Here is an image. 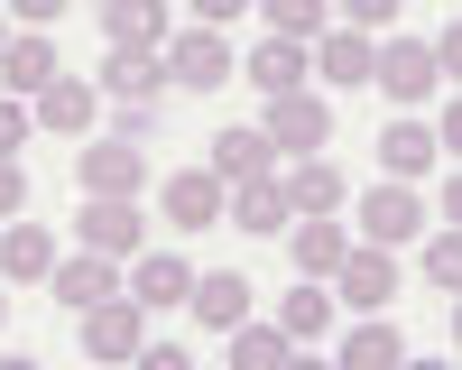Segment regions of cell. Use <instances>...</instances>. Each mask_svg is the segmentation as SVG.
Returning a JSON list of instances; mask_svg holds the SVG:
<instances>
[{"label": "cell", "mask_w": 462, "mask_h": 370, "mask_svg": "<svg viewBox=\"0 0 462 370\" xmlns=\"http://www.w3.org/2000/svg\"><path fill=\"white\" fill-rule=\"evenodd\" d=\"M167 84H176V74H167L158 47H111V65H102V93H111V102H130V111H158Z\"/></svg>", "instance_id": "obj_4"}, {"label": "cell", "mask_w": 462, "mask_h": 370, "mask_svg": "<svg viewBox=\"0 0 462 370\" xmlns=\"http://www.w3.org/2000/svg\"><path fill=\"white\" fill-rule=\"evenodd\" d=\"M185 287H195V269H185L176 250H139V278H130V296H139L148 315H158V306H185Z\"/></svg>", "instance_id": "obj_20"}, {"label": "cell", "mask_w": 462, "mask_h": 370, "mask_svg": "<svg viewBox=\"0 0 462 370\" xmlns=\"http://www.w3.org/2000/svg\"><path fill=\"white\" fill-rule=\"evenodd\" d=\"M268 167H278L268 130H222V139H213V176H222V185H250V176H268Z\"/></svg>", "instance_id": "obj_21"}, {"label": "cell", "mask_w": 462, "mask_h": 370, "mask_svg": "<svg viewBox=\"0 0 462 370\" xmlns=\"http://www.w3.org/2000/svg\"><path fill=\"white\" fill-rule=\"evenodd\" d=\"M10 10H19L28 28H47V19H65V10H74V0H10Z\"/></svg>", "instance_id": "obj_34"}, {"label": "cell", "mask_w": 462, "mask_h": 370, "mask_svg": "<svg viewBox=\"0 0 462 370\" xmlns=\"http://www.w3.org/2000/svg\"><path fill=\"white\" fill-rule=\"evenodd\" d=\"M305 65H315L324 84H370V37L361 28H324L315 47H305Z\"/></svg>", "instance_id": "obj_17"}, {"label": "cell", "mask_w": 462, "mask_h": 370, "mask_svg": "<svg viewBox=\"0 0 462 370\" xmlns=\"http://www.w3.org/2000/svg\"><path fill=\"white\" fill-rule=\"evenodd\" d=\"M56 269V241L37 232V222H0V278H28V287H47Z\"/></svg>", "instance_id": "obj_19"}, {"label": "cell", "mask_w": 462, "mask_h": 370, "mask_svg": "<svg viewBox=\"0 0 462 370\" xmlns=\"http://www.w3.org/2000/svg\"><path fill=\"white\" fill-rule=\"evenodd\" d=\"M37 121L65 130V139H84V130L102 121V84H74V74H56V84L37 93Z\"/></svg>", "instance_id": "obj_15"}, {"label": "cell", "mask_w": 462, "mask_h": 370, "mask_svg": "<svg viewBox=\"0 0 462 370\" xmlns=\"http://www.w3.org/2000/svg\"><path fill=\"white\" fill-rule=\"evenodd\" d=\"M56 74H65V65H56V47H47V37H37V28H28V37H10V47H0V93L37 102V93L56 84Z\"/></svg>", "instance_id": "obj_12"}, {"label": "cell", "mask_w": 462, "mask_h": 370, "mask_svg": "<svg viewBox=\"0 0 462 370\" xmlns=\"http://www.w3.org/2000/svg\"><path fill=\"white\" fill-rule=\"evenodd\" d=\"M148 185V148L139 139H93L84 148V195H139Z\"/></svg>", "instance_id": "obj_9"}, {"label": "cell", "mask_w": 462, "mask_h": 370, "mask_svg": "<svg viewBox=\"0 0 462 370\" xmlns=\"http://www.w3.org/2000/svg\"><path fill=\"white\" fill-rule=\"evenodd\" d=\"M389 361H407V333L379 324V315H361V333L342 343V370H389Z\"/></svg>", "instance_id": "obj_24"}, {"label": "cell", "mask_w": 462, "mask_h": 370, "mask_svg": "<svg viewBox=\"0 0 462 370\" xmlns=\"http://www.w3.org/2000/svg\"><path fill=\"white\" fill-rule=\"evenodd\" d=\"M19 204H28V176H19V167H10V158H0V222H10V213H19Z\"/></svg>", "instance_id": "obj_33"}, {"label": "cell", "mask_w": 462, "mask_h": 370, "mask_svg": "<svg viewBox=\"0 0 462 370\" xmlns=\"http://www.w3.org/2000/svg\"><path fill=\"white\" fill-rule=\"evenodd\" d=\"M268 148H296V158H315V148L333 139V102L324 93H268Z\"/></svg>", "instance_id": "obj_2"}, {"label": "cell", "mask_w": 462, "mask_h": 370, "mask_svg": "<svg viewBox=\"0 0 462 370\" xmlns=\"http://www.w3.org/2000/svg\"><path fill=\"white\" fill-rule=\"evenodd\" d=\"M305 74H315V65H305V37H268V47L241 65V84H259V93H305Z\"/></svg>", "instance_id": "obj_18"}, {"label": "cell", "mask_w": 462, "mask_h": 370, "mask_svg": "<svg viewBox=\"0 0 462 370\" xmlns=\"http://www.w3.org/2000/svg\"><path fill=\"white\" fill-rule=\"evenodd\" d=\"M259 10H268V37H305V47H315L333 0H259Z\"/></svg>", "instance_id": "obj_28"}, {"label": "cell", "mask_w": 462, "mask_h": 370, "mask_svg": "<svg viewBox=\"0 0 462 370\" xmlns=\"http://www.w3.org/2000/svg\"><path fill=\"white\" fill-rule=\"evenodd\" d=\"M185 306H195L204 333H231V324L250 315V278H241V269H204L195 287H185Z\"/></svg>", "instance_id": "obj_11"}, {"label": "cell", "mask_w": 462, "mask_h": 370, "mask_svg": "<svg viewBox=\"0 0 462 370\" xmlns=\"http://www.w3.org/2000/svg\"><path fill=\"white\" fill-rule=\"evenodd\" d=\"M426 278H435V287H444V296H453V287H462V241H453V222H444V241H435V250H426Z\"/></svg>", "instance_id": "obj_29"}, {"label": "cell", "mask_w": 462, "mask_h": 370, "mask_svg": "<svg viewBox=\"0 0 462 370\" xmlns=\"http://www.w3.org/2000/svg\"><path fill=\"white\" fill-rule=\"evenodd\" d=\"M74 232H84V250H102V259H130V250H148V213L130 195H93L74 213Z\"/></svg>", "instance_id": "obj_3"}, {"label": "cell", "mask_w": 462, "mask_h": 370, "mask_svg": "<svg viewBox=\"0 0 462 370\" xmlns=\"http://www.w3.org/2000/svg\"><path fill=\"white\" fill-rule=\"evenodd\" d=\"M158 213L176 222V232H213V222H222V176H213V167L167 176V185H158Z\"/></svg>", "instance_id": "obj_7"}, {"label": "cell", "mask_w": 462, "mask_h": 370, "mask_svg": "<svg viewBox=\"0 0 462 370\" xmlns=\"http://www.w3.org/2000/svg\"><path fill=\"white\" fill-rule=\"evenodd\" d=\"M28 121H37V111H28V102H19V93H0V158H10V148H19V139H28Z\"/></svg>", "instance_id": "obj_30"}, {"label": "cell", "mask_w": 462, "mask_h": 370, "mask_svg": "<svg viewBox=\"0 0 462 370\" xmlns=\"http://www.w3.org/2000/svg\"><path fill=\"white\" fill-rule=\"evenodd\" d=\"M84 352L93 361H139L148 352V306H139V296H102V306H84Z\"/></svg>", "instance_id": "obj_1"}, {"label": "cell", "mask_w": 462, "mask_h": 370, "mask_svg": "<svg viewBox=\"0 0 462 370\" xmlns=\"http://www.w3.org/2000/svg\"><path fill=\"white\" fill-rule=\"evenodd\" d=\"M333 204H342V167L296 158V176H287V213H333Z\"/></svg>", "instance_id": "obj_25"}, {"label": "cell", "mask_w": 462, "mask_h": 370, "mask_svg": "<svg viewBox=\"0 0 462 370\" xmlns=\"http://www.w3.org/2000/svg\"><path fill=\"white\" fill-rule=\"evenodd\" d=\"M47 296H65V315H84V306H102V296H121V278H111L102 250H74V259L47 269Z\"/></svg>", "instance_id": "obj_10"}, {"label": "cell", "mask_w": 462, "mask_h": 370, "mask_svg": "<svg viewBox=\"0 0 462 370\" xmlns=\"http://www.w3.org/2000/svg\"><path fill=\"white\" fill-rule=\"evenodd\" d=\"M361 222H370V241H407L416 222H426V204H416L407 176H389V185H370V195H361Z\"/></svg>", "instance_id": "obj_16"}, {"label": "cell", "mask_w": 462, "mask_h": 370, "mask_svg": "<svg viewBox=\"0 0 462 370\" xmlns=\"http://www.w3.org/2000/svg\"><path fill=\"white\" fill-rule=\"evenodd\" d=\"M435 158H444V148H435V130H426V121H398L389 139H379V167H389V176H426Z\"/></svg>", "instance_id": "obj_23"}, {"label": "cell", "mask_w": 462, "mask_h": 370, "mask_svg": "<svg viewBox=\"0 0 462 370\" xmlns=\"http://www.w3.org/2000/svg\"><path fill=\"white\" fill-rule=\"evenodd\" d=\"M370 84L389 93V102H426L444 74H435V56L416 47V37H398V47H379V56H370Z\"/></svg>", "instance_id": "obj_8"}, {"label": "cell", "mask_w": 462, "mask_h": 370, "mask_svg": "<svg viewBox=\"0 0 462 370\" xmlns=\"http://www.w3.org/2000/svg\"><path fill=\"white\" fill-rule=\"evenodd\" d=\"M167 28H176L167 0H102V37L111 47H167Z\"/></svg>", "instance_id": "obj_13"}, {"label": "cell", "mask_w": 462, "mask_h": 370, "mask_svg": "<svg viewBox=\"0 0 462 370\" xmlns=\"http://www.w3.org/2000/svg\"><path fill=\"white\" fill-rule=\"evenodd\" d=\"M0 47H10V28H0Z\"/></svg>", "instance_id": "obj_35"}, {"label": "cell", "mask_w": 462, "mask_h": 370, "mask_svg": "<svg viewBox=\"0 0 462 370\" xmlns=\"http://www.w3.org/2000/svg\"><path fill=\"white\" fill-rule=\"evenodd\" d=\"M222 195H231V204H222V222H241V232H287V222H296V213H287V185H278V176L222 185Z\"/></svg>", "instance_id": "obj_14"}, {"label": "cell", "mask_w": 462, "mask_h": 370, "mask_svg": "<svg viewBox=\"0 0 462 370\" xmlns=\"http://www.w3.org/2000/svg\"><path fill=\"white\" fill-rule=\"evenodd\" d=\"M167 74H176V84H195V93L241 84V65H231V47H222V28H185L176 47H167Z\"/></svg>", "instance_id": "obj_5"}, {"label": "cell", "mask_w": 462, "mask_h": 370, "mask_svg": "<svg viewBox=\"0 0 462 370\" xmlns=\"http://www.w3.org/2000/svg\"><path fill=\"white\" fill-rule=\"evenodd\" d=\"M324 324H333V296H315V287H287L278 296V333H287V343H315Z\"/></svg>", "instance_id": "obj_26"}, {"label": "cell", "mask_w": 462, "mask_h": 370, "mask_svg": "<svg viewBox=\"0 0 462 370\" xmlns=\"http://www.w3.org/2000/svg\"><path fill=\"white\" fill-rule=\"evenodd\" d=\"M333 278H342V306L379 315V306L398 296V259H389V241H370V250H342V259H333Z\"/></svg>", "instance_id": "obj_6"}, {"label": "cell", "mask_w": 462, "mask_h": 370, "mask_svg": "<svg viewBox=\"0 0 462 370\" xmlns=\"http://www.w3.org/2000/svg\"><path fill=\"white\" fill-rule=\"evenodd\" d=\"M333 10H342V19H352L361 37H370V28H389V19H398V0H333Z\"/></svg>", "instance_id": "obj_31"}, {"label": "cell", "mask_w": 462, "mask_h": 370, "mask_svg": "<svg viewBox=\"0 0 462 370\" xmlns=\"http://www.w3.org/2000/svg\"><path fill=\"white\" fill-rule=\"evenodd\" d=\"M0 306H10V296H0Z\"/></svg>", "instance_id": "obj_36"}, {"label": "cell", "mask_w": 462, "mask_h": 370, "mask_svg": "<svg viewBox=\"0 0 462 370\" xmlns=\"http://www.w3.org/2000/svg\"><path fill=\"white\" fill-rule=\"evenodd\" d=\"M287 232H296V269H305V278H333V259L352 250V232H342V222H324V213H296Z\"/></svg>", "instance_id": "obj_22"}, {"label": "cell", "mask_w": 462, "mask_h": 370, "mask_svg": "<svg viewBox=\"0 0 462 370\" xmlns=\"http://www.w3.org/2000/svg\"><path fill=\"white\" fill-rule=\"evenodd\" d=\"M185 10H195L204 28H231V19H241V10H250V0H185Z\"/></svg>", "instance_id": "obj_32"}, {"label": "cell", "mask_w": 462, "mask_h": 370, "mask_svg": "<svg viewBox=\"0 0 462 370\" xmlns=\"http://www.w3.org/2000/svg\"><path fill=\"white\" fill-rule=\"evenodd\" d=\"M287 352H296V343H287V333H278V324H250V315H241V324H231V361H241V370H278Z\"/></svg>", "instance_id": "obj_27"}]
</instances>
